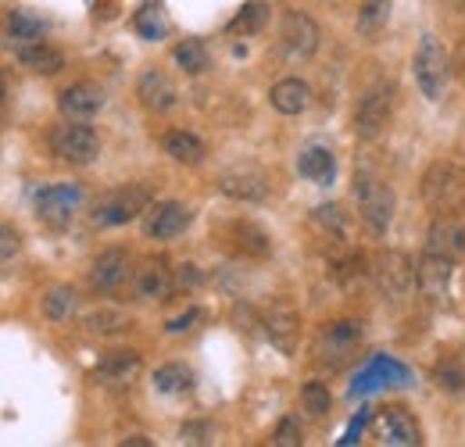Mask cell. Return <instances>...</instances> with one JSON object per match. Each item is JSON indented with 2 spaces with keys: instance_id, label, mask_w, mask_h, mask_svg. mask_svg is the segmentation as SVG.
<instances>
[{
  "instance_id": "cell-8",
  "label": "cell",
  "mask_w": 465,
  "mask_h": 447,
  "mask_svg": "<svg viewBox=\"0 0 465 447\" xmlns=\"http://www.w3.org/2000/svg\"><path fill=\"white\" fill-rule=\"evenodd\" d=\"M391 112H394V86L391 83L372 86L354 108V136L358 140H376L391 125Z\"/></svg>"
},
{
  "instance_id": "cell-1",
  "label": "cell",
  "mask_w": 465,
  "mask_h": 447,
  "mask_svg": "<svg viewBox=\"0 0 465 447\" xmlns=\"http://www.w3.org/2000/svg\"><path fill=\"white\" fill-rule=\"evenodd\" d=\"M422 204L437 219H459L465 212V162L440 158L422 172Z\"/></svg>"
},
{
  "instance_id": "cell-40",
  "label": "cell",
  "mask_w": 465,
  "mask_h": 447,
  "mask_svg": "<svg viewBox=\"0 0 465 447\" xmlns=\"http://www.w3.org/2000/svg\"><path fill=\"white\" fill-rule=\"evenodd\" d=\"M197 283H201V269H197V265H190V262L179 265V273H175V290H179V286H197Z\"/></svg>"
},
{
  "instance_id": "cell-28",
  "label": "cell",
  "mask_w": 465,
  "mask_h": 447,
  "mask_svg": "<svg viewBox=\"0 0 465 447\" xmlns=\"http://www.w3.org/2000/svg\"><path fill=\"white\" fill-rule=\"evenodd\" d=\"M269 4L265 0H251V4H243L240 11H236V18H232L230 25H226V33L230 36H254V33H262L265 25H269Z\"/></svg>"
},
{
  "instance_id": "cell-4",
  "label": "cell",
  "mask_w": 465,
  "mask_h": 447,
  "mask_svg": "<svg viewBox=\"0 0 465 447\" xmlns=\"http://www.w3.org/2000/svg\"><path fill=\"white\" fill-rule=\"evenodd\" d=\"M154 204V194L140 183H129V186H118L108 197H101L90 212V223L97 229H112V225H125L133 219H140L147 208Z\"/></svg>"
},
{
  "instance_id": "cell-17",
  "label": "cell",
  "mask_w": 465,
  "mask_h": 447,
  "mask_svg": "<svg viewBox=\"0 0 465 447\" xmlns=\"http://www.w3.org/2000/svg\"><path fill=\"white\" fill-rule=\"evenodd\" d=\"M125 280H133V258L122 247H112V251H104V254L94 258V265H90V286L97 293H115Z\"/></svg>"
},
{
  "instance_id": "cell-3",
  "label": "cell",
  "mask_w": 465,
  "mask_h": 447,
  "mask_svg": "<svg viewBox=\"0 0 465 447\" xmlns=\"http://www.w3.org/2000/svg\"><path fill=\"white\" fill-rule=\"evenodd\" d=\"M351 194H354L358 219L365 223V229L376 233V236H383V233L391 229V223H394V208H398L394 190H391L380 175H372V172H358Z\"/></svg>"
},
{
  "instance_id": "cell-32",
  "label": "cell",
  "mask_w": 465,
  "mask_h": 447,
  "mask_svg": "<svg viewBox=\"0 0 465 447\" xmlns=\"http://www.w3.org/2000/svg\"><path fill=\"white\" fill-rule=\"evenodd\" d=\"M75 304H79L75 290L61 283V286H51V290H47V297H44V315H47L51 323H68V319L75 315Z\"/></svg>"
},
{
  "instance_id": "cell-16",
  "label": "cell",
  "mask_w": 465,
  "mask_h": 447,
  "mask_svg": "<svg viewBox=\"0 0 465 447\" xmlns=\"http://www.w3.org/2000/svg\"><path fill=\"white\" fill-rule=\"evenodd\" d=\"M262 326H265L269 340H272L283 354H293V351H297V340H301V315H297V308L283 304V301H272V304L262 312Z\"/></svg>"
},
{
  "instance_id": "cell-26",
  "label": "cell",
  "mask_w": 465,
  "mask_h": 447,
  "mask_svg": "<svg viewBox=\"0 0 465 447\" xmlns=\"http://www.w3.org/2000/svg\"><path fill=\"white\" fill-rule=\"evenodd\" d=\"M297 172H301L304 179L326 186V183H333V175H337V158H333V151H326V147H304L301 158H297Z\"/></svg>"
},
{
  "instance_id": "cell-23",
  "label": "cell",
  "mask_w": 465,
  "mask_h": 447,
  "mask_svg": "<svg viewBox=\"0 0 465 447\" xmlns=\"http://www.w3.org/2000/svg\"><path fill=\"white\" fill-rule=\"evenodd\" d=\"M162 151H165L173 162H179V165H201V162L208 158L204 140L193 136V133H186V129H169V133L162 136Z\"/></svg>"
},
{
  "instance_id": "cell-31",
  "label": "cell",
  "mask_w": 465,
  "mask_h": 447,
  "mask_svg": "<svg viewBox=\"0 0 465 447\" xmlns=\"http://www.w3.org/2000/svg\"><path fill=\"white\" fill-rule=\"evenodd\" d=\"M391 7H394V0H361V7H358V18H354L358 33H361V36H376V33L387 25V18H391Z\"/></svg>"
},
{
  "instance_id": "cell-10",
  "label": "cell",
  "mask_w": 465,
  "mask_h": 447,
  "mask_svg": "<svg viewBox=\"0 0 465 447\" xmlns=\"http://www.w3.org/2000/svg\"><path fill=\"white\" fill-rule=\"evenodd\" d=\"M219 190L232 197V201H247V204H258L269 197V172L254 162H240L230 165L219 175Z\"/></svg>"
},
{
  "instance_id": "cell-34",
  "label": "cell",
  "mask_w": 465,
  "mask_h": 447,
  "mask_svg": "<svg viewBox=\"0 0 465 447\" xmlns=\"http://www.w3.org/2000/svg\"><path fill=\"white\" fill-rule=\"evenodd\" d=\"M330 404H333V397H330V387H326V383L308 380V383L301 387V408H304L308 419H326V415H330Z\"/></svg>"
},
{
  "instance_id": "cell-38",
  "label": "cell",
  "mask_w": 465,
  "mask_h": 447,
  "mask_svg": "<svg viewBox=\"0 0 465 447\" xmlns=\"http://www.w3.org/2000/svg\"><path fill=\"white\" fill-rule=\"evenodd\" d=\"M272 444H276V447H297V444H301V426H297V419H293V415H287V419L276 426Z\"/></svg>"
},
{
  "instance_id": "cell-29",
  "label": "cell",
  "mask_w": 465,
  "mask_h": 447,
  "mask_svg": "<svg viewBox=\"0 0 465 447\" xmlns=\"http://www.w3.org/2000/svg\"><path fill=\"white\" fill-rule=\"evenodd\" d=\"M140 372V354L136 351H112L104 354V362L97 365V376L108 380V383H125Z\"/></svg>"
},
{
  "instance_id": "cell-11",
  "label": "cell",
  "mask_w": 465,
  "mask_h": 447,
  "mask_svg": "<svg viewBox=\"0 0 465 447\" xmlns=\"http://www.w3.org/2000/svg\"><path fill=\"white\" fill-rule=\"evenodd\" d=\"M372 433L376 441L387 447H419L422 444V433H419V422L411 419V412L398 408V404H387L372 415Z\"/></svg>"
},
{
  "instance_id": "cell-42",
  "label": "cell",
  "mask_w": 465,
  "mask_h": 447,
  "mask_svg": "<svg viewBox=\"0 0 465 447\" xmlns=\"http://www.w3.org/2000/svg\"><path fill=\"white\" fill-rule=\"evenodd\" d=\"M186 444H208V426H183Z\"/></svg>"
},
{
  "instance_id": "cell-18",
  "label": "cell",
  "mask_w": 465,
  "mask_h": 447,
  "mask_svg": "<svg viewBox=\"0 0 465 447\" xmlns=\"http://www.w3.org/2000/svg\"><path fill=\"white\" fill-rule=\"evenodd\" d=\"M104 90L97 83H72L58 94V108L64 118H75V122H90L94 114L104 108Z\"/></svg>"
},
{
  "instance_id": "cell-25",
  "label": "cell",
  "mask_w": 465,
  "mask_h": 447,
  "mask_svg": "<svg viewBox=\"0 0 465 447\" xmlns=\"http://www.w3.org/2000/svg\"><path fill=\"white\" fill-rule=\"evenodd\" d=\"M230 247L243 258H265L272 251L269 233L254 223H232L230 225Z\"/></svg>"
},
{
  "instance_id": "cell-44",
  "label": "cell",
  "mask_w": 465,
  "mask_h": 447,
  "mask_svg": "<svg viewBox=\"0 0 465 447\" xmlns=\"http://www.w3.org/2000/svg\"><path fill=\"white\" fill-rule=\"evenodd\" d=\"M0 104H7V75H4V68H0Z\"/></svg>"
},
{
  "instance_id": "cell-20",
  "label": "cell",
  "mask_w": 465,
  "mask_h": 447,
  "mask_svg": "<svg viewBox=\"0 0 465 447\" xmlns=\"http://www.w3.org/2000/svg\"><path fill=\"white\" fill-rule=\"evenodd\" d=\"M0 33H4V44L15 51V47H22V44H33V40H44V33H47V18H40V15H33V11H7V18H4V25H0Z\"/></svg>"
},
{
  "instance_id": "cell-6",
  "label": "cell",
  "mask_w": 465,
  "mask_h": 447,
  "mask_svg": "<svg viewBox=\"0 0 465 447\" xmlns=\"http://www.w3.org/2000/svg\"><path fill=\"white\" fill-rule=\"evenodd\" d=\"M51 151L64 165H94L101 154V136L86 122L68 118V122L51 129Z\"/></svg>"
},
{
  "instance_id": "cell-22",
  "label": "cell",
  "mask_w": 465,
  "mask_h": 447,
  "mask_svg": "<svg viewBox=\"0 0 465 447\" xmlns=\"http://www.w3.org/2000/svg\"><path fill=\"white\" fill-rule=\"evenodd\" d=\"M426 251H437V254H448V258H465V225L459 219H437L430 225V236H426Z\"/></svg>"
},
{
  "instance_id": "cell-27",
  "label": "cell",
  "mask_w": 465,
  "mask_h": 447,
  "mask_svg": "<svg viewBox=\"0 0 465 447\" xmlns=\"http://www.w3.org/2000/svg\"><path fill=\"white\" fill-rule=\"evenodd\" d=\"M83 326H86V333L112 336V333L129 330V326H133V319H129V312H122V308L101 304V308H94V312H86V315H83Z\"/></svg>"
},
{
  "instance_id": "cell-14",
  "label": "cell",
  "mask_w": 465,
  "mask_h": 447,
  "mask_svg": "<svg viewBox=\"0 0 465 447\" xmlns=\"http://www.w3.org/2000/svg\"><path fill=\"white\" fill-rule=\"evenodd\" d=\"M190 223H193V208L183 201H154L143 212V233L151 240H173Z\"/></svg>"
},
{
  "instance_id": "cell-5",
  "label": "cell",
  "mask_w": 465,
  "mask_h": 447,
  "mask_svg": "<svg viewBox=\"0 0 465 447\" xmlns=\"http://www.w3.org/2000/svg\"><path fill=\"white\" fill-rule=\"evenodd\" d=\"M411 75L419 83V94L426 101H440L448 94V79H451V65H448V55L440 47L437 36H422L419 47H415V57H411Z\"/></svg>"
},
{
  "instance_id": "cell-39",
  "label": "cell",
  "mask_w": 465,
  "mask_h": 447,
  "mask_svg": "<svg viewBox=\"0 0 465 447\" xmlns=\"http://www.w3.org/2000/svg\"><path fill=\"white\" fill-rule=\"evenodd\" d=\"M15 254H18V236L0 223V262H7V258H15Z\"/></svg>"
},
{
  "instance_id": "cell-9",
  "label": "cell",
  "mask_w": 465,
  "mask_h": 447,
  "mask_svg": "<svg viewBox=\"0 0 465 447\" xmlns=\"http://www.w3.org/2000/svg\"><path fill=\"white\" fill-rule=\"evenodd\" d=\"M319 25L315 18H308L304 11H287L283 22H280V51L291 57V61H308V57L319 51Z\"/></svg>"
},
{
  "instance_id": "cell-7",
  "label": "cell",
  "mask_w": 465,
  "mask_h": 447,
  "mask_svg": "<svg viewBox=\"0 0 465 447\" xmlns=\"http://www.w3.org/2000/svg\"><path fill=\"white\" fill-rule=\"evenodd\" d=\"M372 280L387 301H408L415 293V262L405 251H380L372 258Z\"/></svg>"
},
{
  "instance_id": "cell-24",
  "label": "cell",
  "mask_w": 465,
  "mask_h": 447,
  "mask_svg": "<svg viewBox=\"0 0 465 447\" xmlns=\"http://www.w3.org/2000/svg\"><path fill=\"white\" fill-rule=\"evenodd\" d=\"M269 104L280 114H301L312 104V86L304 79H280L272 90H269Z\"/></svg>"
},
{
  "instance_id": "cell-35",
  "label": "cell",
  "mask_w": 465,
  "mask_h": 447,
  "mask_svg": "<svg viewBox=\"0 0 465 447\" xmlns=\"http://www.w3.org/2000/svg\"><path fill=\"white\" fill-rule=\"evenodd\" d=\"M133 25H136V33H140L143 40H162V36L169 33V25H165V11H162V4H143V7L136 11V18H133Z\"/></svg>"
},
{
  "instance_id": "cell-36",
  "label": "cell",
  "mask_w": 465,
  "mask_h": 447,
  "mask_svg": "<svg viewBox=\"0 0 465 447\" xmlns=\"http://www.w3.org/2000/svg\"><path fill=\"white\" fill-rule=\"evenodd\" d=\"M312 223L319 225V229H326V236H333V240H344V236H348V219H344V212H341L337 204L315 208V212H312Z\"/></svg>"
},
{
  "instance_id": "cell-13",
  "label": "cell",
  "mask_w": 465,
  "mask_h": 447,
  "mask_svg": "<svg viewBox=\"0 0 465 447\" xmlns=\"http://www.w3.org/2000/svg\"><path fill=\"white\" fill-rule=\"evenodd\" d=\"M133 290L143 301H169L175 293V269L165 258H143L133 269Z\"/></svg>"
},
{
  "instance_id": "cell-37",
  "label": "cell",
  "mask_w": 465,
  "mask_h": 447,
  "mask_svg": "<svg viewBox=\"0 0 465 447\" xmlns=\"http://www.w3.org/2000/svg\"><path fill=\"white\" fill-rule=\"evenodd\" d=\"M433 380L444 393H465V369L455 358H444L437 369H433Z\"/></svg>"
},
{
  "instance_id": "cell-15",
  "label": "cell",
  "mask_w": 465,
  "mask_h": 447,
  "mask_svg": "<svg viewBox=\"0 0 465 447\" xmlns=\"http://www.w3.org/2000/svg\"><path fill=\"white\" fill-rule=\"evenodd\" d=\"M79 204H83V190L79 186H47V190L36 194V215L47 225H54V229L72 223Z\"/></svg>"
},
{
  "instance_id": "cell-41",
  "label": "cell",
  "mask_w": 465,
  "mask_h": 447,
  "mask_svg": "<svg viewBox=\"0 0 465 447\" xmlns=\"http://www.w3.org/2000/svg\"><path fill=\"white\" fill-rule=\"evenodd\" d=\"M197 319H201V312H197V308H190V312L175 315L173 323H169V333H186V330H190V326H193Z\"/></svg>"
},
{
  "instance_id": "cell-12",
  "label": "cell",
  "mask_w": 465,
  "mask_h": 447,
  "mask_svg": "<svg viewBox=\"0 0 465 447\" xmlns=\"http://www.w3.org/2000/svg\"><path fill=\"white\" fill-rule=\"evenodd\" d=\"M451 273H455V258L426 251L415 265V286L430 304H444L448 301V286H451Z\"/></svg>"
},
{
  "instance_id": "cell-33",
  "label": "cell",
  "mask_w": 465,
  "mask_h": 447,
  "mask_svg": "<svg viewBox=\"0 0 465 447\" xmlns=\"http://www.w3.org/2000/svg\"><path fill=\"white\" fill-rule=\"evenodd\" d=\"M173 57H175V65H179L186 75H201V72H208V65H212L208 47H204L201 40H183V44L173 51Z\"/></svg>"
},
{
  "instance_id": "cell-43",
  "label": "cell",
  "mask_w": 465,
  "mask_h": 447,
  "mask_svg": "<svg viewBox=\"0 0 465 447\" xmlns=\"http://www.w3.org/2000/svg\"><path fill=\"white\" fill-rule=\"evenodd\" d=\"M122 444H125V447H151V441H147V437H140V433H136V437H125V441H122Z\"/></svg>"
},
{
  "instance_id": "cell-2",
  "label": "cell",
  "mask_w": 465,
  "mask_h": 447,
  "mask_svg": "<svg viewBox=\"0 0 465 447\" xmlns=\"http://www.w3.org/2000/svg\"><path fill=\"white\" fill-rule=\"evenodd\" d=\"M361 343H365V323H358V319H333V323H326L315 333L312 354L326 369H344V365H351L358 358Z\"/></svg>"
},
{
  "instance_id": "cell-21",
  "label": "cell",
  "mask_w": 465,
  "mask_h": 447,
  "mask_svg": "<svg viewBox=\"0 0 465 447\" xmlns=\"http://www.w3.org/2000/svg\"><path fill=\"white\" fill-rule=\"evenodd\" d=\"M15 57H18L22 68H29L36 75H58L61 68H64V55L54 44H47V40H33V44L15 47Z\"/></svg>"
},
{
  "instance_id": "cell-30",
  "label": "cell",
  "mask_w": 465,
  "mask_h": 447,
  "mask_svg": "<svg viewBox=\"0 0 465 447\" xmlns=\"http://www.w3.org/2000/svg\"><path fill=\"white\" fill-rule=\"evenodd\" d=\"M193 387V372L183 362H169L154 369V391L158 393H186Z\"/></svg>"
},
{
  "instance_id": "cell-19",
  "label": "cell",
  "mask_w": 465,
  "mask_h": 447,
  "mask_svg": "<svg viewBox=\"0 0 465 447\" xmlns=\"http://www.w3.org/2000/svg\"><path fill=\"white\" fill-rule=\"evenodd\" d=\"M136 97H140V104H143L147 112L165 114L175 108L179 90H175V83L162 68H147V72L140 75V83H136Z\"/></svg>"
}]
</instances>
